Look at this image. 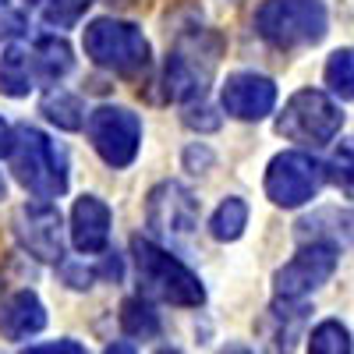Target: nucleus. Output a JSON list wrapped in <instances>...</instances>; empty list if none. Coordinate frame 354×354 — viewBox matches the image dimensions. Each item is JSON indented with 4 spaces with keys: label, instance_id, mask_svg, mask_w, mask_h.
Segmentation results:
<instances>
[{
    "label": "nucleus",
    "instance_id": "obj_4",
    "mask_svg": "<svg viewBox=\"0 0 354 354\" xmlns=\"http://www.w3.org/2000/svg\"><path fill=\"white\" fill-rule=\"evenodd\" d=\"M11 170H15L18 181L39 198H57V195L68 192V160L57 149V142H50L39 128L21 124L15 131Z\"/></svg>",
    "mask_w": 354,
    "mask_h": 354
},
{
    "label": "nucleus",
    "instance_id": "obj_6",
    "mask_svg": "<svg viewBox=\"0 0 354 354\" xmlns=\"http://www.w3.org/2000/svg\"><path fill=\"white\" fill-rule=\"evenodd\" d=\"M88 131V142L100 153V160L113 170L131 167L142 145V121L138 113H131L128 106H100L88 113V121L82 124Z\"/></svg>",
    "mask_w": 354,
    "mask_h": 354
},
{
    "label": "nucleus",
    "instance_id": "obj_25",
    "mask_svg": "<svg viewBox=\"0 0 354 354\" xmlns=\"http://www.w3.org/2000/svg\"><path fill=\"white\" fill-rule=\"evenodd\" d=\"M21 354H85V347L75 344V340H53V344H36Z\"/></svg>",
    "mask_w": 354,
    "mask_h": 354
},
{
    "label": "nucleus",
    "instance_id": "obj_29",
    "mask_svg": "<svg viewBox=\"0 0 354 354\" xmlns=\"http://www.w3.org/2000/svg\"><path fill=\"white\" fill-rule=\"evenodd\" d=\"M103 354H135V347H131L128 340H117V344H110Z\"/></svg>",
    "mask_w": 354,
    "mask_h": 354
},
{
    "label": "nucleus",
    "instance_id": "obj_5",
    "mask_svg": "<svg viewBox=\"0 0 354 354\" xmlns=\"http://www.w3.org/2000/svg\"><path fill=\"white\" fill-rule=\"evenodd\" d=\"M344 124L340 106L319 93V88H301L283 103V113L277 117V131L290 142H305V145H322L330 142Z\"/></svg>",
    "mask_w": 354,
    "mask_h": 354
},
{
    "label": "nucleus",
    "instance_id": "obj_17",
    "mask_svg": "<svg viewBox=\"0 0 354 354\" xmlns=\"http://www.w3.org/2000/svg\"><path fill=\"white\" fill-rule=\"evenodd\" d=\"M28 53H32L36 82H57V78H64L71 71V64H75L71 46L64 39H57V36H43Z\"/></svg>",
    "mask_w": 354,
    "mask_h": 354
},
{
    "label": "nucleus",
    "instance_id": "obj_2",
    "mask_svg": "<svg viewBox=\"0 0 354 354\" xmlns=\"http://www.w3.org/2000/svg\"><path fill=\"white\" fill-rule=\"evenodd\" d=\"M326 4L322 0H262L255 11V32L280 50L315 46L326 36Z\"/></svg>",
    "mask_w": 354,
    "mask_h": 354
},
{
    "label": "nucleus",
    "instance_id": "obj_7",
    "mask_svg": "<svg viewBox=\"0 0 354 354\" xmlns=\"http://www.w3.org/2000/svg\"><path fill=\"white\" fill-rule=\"evenodd\" d=\"M322 163L308 153H280L266 167V195L280 209H298L322 188Z\"/></svg>",
    "mask_w": 354,
    "mask_h": 354
},
{
    "label": "nucleus",
    "instance_id": "obj_30",
    "mask_svg": "<svg viewBox=\"0 0 354 354\" xmlns=\"http://www.w3.org/2000/svg\"><path fill=\"white\" fill-rule=\"evenodd\" d=\"M220 354H252V351H248V347H238V344H230V347H223Z\"/></svg>",
    "mask_w": 354,
    "mask_h": 354
},
{
    "label": "nucleus",
    "instance_id": "obj_23",
    "mask_svg": "<svg viewBox=\"0 0 354 354\" xmlns=\"http://www.w3.org/2000/svg\"><path fill=\"white\" fill-rule=\"evenodd\" d=\"M93 8V0H46L43 8V21L50 28H71L82 21V15Z\"/></svg>",
    "mask_w": 354,
    "mask_h": 354
},
{
    "label": "nucleus",
    "instance_id": "obj_19",
    "mask_svg": "<svg viewBox=\"0 0 354 354\" xmlns=\"http://www.w3.org/2000/svg\"><path fill=\"white\" fill-rule=\"evenodd\" d=\"M245 227H248V205L238 195L223 198L216 205V213L209 216V234H213L216 241H238L241 234H245Z\"/></svg>",
    "mask_w": 354,
    "mask_h": 354
},
{
    "label": "nucleus",
    "instance_id": "obj_14",
    "mask_svg": "<svg viewBox=\"0 0 354 354\" xmlns=\"http://www.w3.org/2000/svg\"><path fill=\"white\" fill-rule=\"evenodd\" d=\"M305 319H308L305 305L277 298V305L262 319V337L270 344V354H290L298 337H301V330H305Z\"/></svg>",
    "mask_w": 354,
    "mask_h": 354
},
{
    "label": "nucleus",
    "instance_id": "obj_18",
    "mask_svg": "<svg viewBox=\"0 0 354 354\" xmlns=\"http://www.w3.org/2000/svg\"><path fill=\"white\" fill-rule=\"evenodd\" d=\"M43 117L50 124H57L61 131H78L85 124V106L75 93H68V88H50V93L43 96Z\"/></svg>",
    "mask_w": 354,
    "mask_h": 354
},
{
    "label": "nucleus",
    "instance_id": "obj_11",
    "mask_svg": "<svg viewBox=\"0 0 354 354\" xmlns=\"http://www.w3.org/2000/svg\"><path fill=\"white\" fill-rule=\"evenodd\" d=\"M220 103L230 117H238V121H262V117H270L273 106H277V85L266 75L238 71L223 82Z\"/></svg>",
    "mask_w": 354,
    "mask_h": 354
},
{
    "label": "nucleus",
    "instance_id": "obj_20",
    "mask_svg": "<svg viewBox=\"0 0 354 354\" xmlns=\"http://www.w3.org/2000/svg\"><path fill=\"white\" fill-rule=\"evenodd\" d=\"M121 330L128 337H138V340H153V337H160V315L153 312L149 301L128 298L121 305Z\"/></svg>",
    "mask_w": 354,
    "mask_h": 354
},
{
    "label": "nucleus",
    "instance_id": "obj_13",
    "mask_svg": "<svg viewBox=\"0 0 354 354\" xmlns=\"http://www.w3.org/2000/svg\"><path fill=\"white\" fill-rule=\"evenodd\" d=\"M213 68H198L195 53H188L185 46L174 50L167 57V68H163V88H167V100L174 103H185L205 93V82H209Z\"/></svg>",
    "mask_w": 354,
    "mask_h": 354
},
{
    "label": "nucleus",
    "instance_id": "obj_10",
    "mask_svg": "<svg viewBox=\"0 0 354 354\" xmlns=\"http://www.w3.org/2000/svg\"><path fill=\"white\" fill-rule=\"evenodd\" d=\"M145 220L156 234H170V238H185L198 227V198L181 185V181H163L149 192L145 202Z\"/></svg>",
    "mask_w": 354,
    "mask_h": 354
},
{
    "label": "nucleus",
    "instance_id": "obj_26",
    "mask_svg": "<svg viewBox=\"0 0 354 354\" xmlns=\"http://www.w3.org/2000/svg\"><path fill=\"white\" fill-rule=\"evenodd\" d=\"M64 280L71 283V287H88V280H93V273L88 270H82V266H64Z\"/></svg>",
    "mask_w": 354,
    "mask_h": 354
},
{
    "label": "nucleus",
    "instance_id": "obj_9",
    "mask_svg": "<svg viewBox=\"0 0 354 354\" xmlns=\"http://www.w3.org/2000/svg\"><path fill=\"white\" fill-rule=\"evenodd\" d=\"M15 234L21 248L28 255H36L39 262L64 259V223L50 202H25L15 213Z\"/></svg>",
    "mask_w": 354,
    "mask_h": 354
},
{
    "label": "nucleus",
    "instance_id": "obj_16",
    "mask_svg": "<svg viewBox=\"0 0 354 354\" xmlns=\"http://www.w3.org/2000/svg\"><path fill=\"white\" fill-rule=\"evenodd\" d=\"M36 88V71H32V53L25 46H8L0 53V93L21 100Z\"/></svg>",
    "mask_w": 354,
    "mask_h": 354
},
{
    "label": "nucleus",
    "instance_id": "obj_28",
    "mask_svg": "<svg viewBox=\"0 0 354 354\" xmlns=\"http://www.w3.org/2000/svg\"><path fill=\"white\" fill-rule=\"evenodd\" d=\"M11 145H15V131L4 117H0V156H11Z\"/></svg>",
    "mask_w": 354,
    "mask_h": 354
},
{
    "label": "nucleus",
    "instance_id": "obj_32",
    "mask_svg": "<svg viewBox=\"0 0 354 354\" xmlns=\"http://www.w3.org/2000/svg\"><path fill=\"white\" fill-rule=\"evenodd\" d=\"M0 198H4V174H0Z\"/></svg>",
    "mask_w": 354,
    "mask_h": 354
},
{
    "label": "nucleus",
    "instance_id": "obj_12",
    "mask_svg": "<svg viewBox=\"0 0 354 354\" xmlns=\"http://www.w3.org/2000/svg\"><path fill=\"white\" fill-rule=\"evenodd\" d=\"M110 241V205L96 195H82L71 209V245L82 255H100Z\"/></svg>",
    "mask_w": 354,
    "mask_h": 354
},
{
    "label": "nucleus",
    "instance_id": "obj_22",
    "mask_svg": "<svg viewBox=\"0 0 354 354\" xmlns=\"http://www.w3.org/2000/svg\"><path fill=\"white\" fill-rule=\"evenodd\" d=\"M326 85L344 103L354 96V61H351V50H337L326 61Z\"/></svg>",
    "mask_w": 354,
    "mask_h": 354
},
{
    "label": "nucleus",
    "instance_id": "obj_8",
    "mask_svg": "<svg viewBox=\"0 0 354 354\" xmlns=\"http://www.w3.org/2000/svg\"><path fill=\"white\" fill-rule=\"evenodd\" d=\"M337 262H340V252H337L333 241L301 245L298 255H294L287 266H280L277 277H273L277 298H283V301H301L305 294L319 290L322 283L337 273Z\"/></svg>",
    "mask_w": 354,
    "mask_h": 354
},
{
    "label": "nucleus",
    "instance_id": "obj_24",
    "mask_svg": "<svg viewBox=\"0 0 354 354\" xmlns=\"http://www.w3.org/2000/svg\"><path fill=\"white\" fill-rule=\"evenodd\" d=\"M185 124H188V128H198V131H216V128H220V117H213L209 106H192V110L185 113Z\"/></svg>",
    "mask_w": 354,
    "mask_h": 354
},
{
    "label": "nucleus",
    "instance_id": "obj_3",
    "mask_svg": "<svg viewBox=\"0 0 354 354\" xmlns=\"http://www.w3.org/2000/svg\"><path fill=\"white\" fill-rule=\"evenodd\" d=\"M85 57L96 68H106L113 75H142L149 68V39L142 36V28L121 18H96L85 25L82 36Z\"/></svg>",
    "mask_w": 354,
    "mask_h": 354
},
{
    "label": "nucleus",
    "instance_id": "obj_31",
    "mask_svg": "<svg viewBox=\"0 0 354 354\" xmlns=\"http://www.w3.org/2000/svg\"><path fill=\"white\" fill-rule=\"evenodd\" d=\"M160 354H181V351H174V347H163V351H160Z\"/></svg>",
    "mask_w": 354,
    "mask_h": 354
},
{
    "label": "nucleus",
    "instance_id": "obj_27",
    "mask_svg": "<svg viewBox=\"0 0 354 354\" xmlns=\"http://www.w3.org/2000/svg\"><path fill=\"white\" fill-rule=\"evenodd\" d=\"M185 163L198 174V167H209V163H213V153H209V149H195V145H192V149L185 153Z\"/></svg>",
    "mask_w": 354,
    "mask_h": 354
},
{
    "label": "nucleus",
    "instance_id": "obj_15",
    "mask_svg": "<svg viewBox=\"0 0 354 354\" xmlns=\"http://www.w3.org/2000/svg\"><path fill=\"white\" fill-rule=\"evenodd\" d=\"M46 326V308L32 290H18L0 305V333L8 340H25Z\"/></svg>",
    "mask_w": 354,
    "mask_h": 354
},
{
    "label": "nucleus",
    "instance_id": "obj_1",
    "mask_svg": "<svg viewBox=\"0 0 354 354\" xmlns=\"http://www.w3.org/2000/svg\"><path fill=\"white\" fill-rule=\"evenodd\" d=\"M131 259H135L138 287H142L145 298H156V301L177 305V308H198L205 301L202 280L177 255L160 248L153 238L135 234L131 238Z\"/></svg>",
    "mask_w": 354,
    "mask_h": 354
},
{
    "label": "nucleus",
    "instance_id": "obj_21",
    "mask_svg": "<svg viewBox=\"0 0 354 354\" xmlns=\"http://www.w3.org/2000/svg\"><path fill=\"white\" fill-rule=\"evenodd\" d=\"M308 354H351V333L344 322L326 319L308 337Z\"/></svg>",
    "mask_w": 354,
    "mask_h": 354
}]
</instances>
